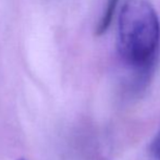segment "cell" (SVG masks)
<instances>
[{
    "label": "cell",
    "instance_id": "3957f363",
    "mask_svg": "<svg viewBox=\"0 0 160 160\" xmlns=\"http://www.w3.org/2000/svg\"><path fill=\"white\" fill-rule=\"evenodd\" d=\"M149 156L150 160H160V128L150 143Z\"/></svg>",
    "mask_w": 160,
    "mask_h": 160
},
{
    "label": "cell",
    "instance_id": "6da1fadb",
    "mask_svg": "<svg viewBox=\"0 0 160 160\" xmlns=\"http://www.w3.org/2000/svg\"><path fill=\"white\" fill-rule=\"evenodd\" d=\"M160 45L158 13L148 0H125L117 25V50L137 73L135 89L142 91L152 78Z\"/></svg>",
    "mask_w": 160,
    "mask_h": 160
},
{
    "label": "cell",
    "instance_id": "277c9868",
    "mask_svg": "<svg viewBox=\"0 0 160 160\" xmlns=\"http://www.w3.org/2000/svg\"><path fill=\"white\" fill-rule=\"evenodd\" d=\"M19 160H25V159H19Z\"/></svg>",
    "mask_w": 160,
    "mask_h": 160
},
{
    "label": "cell",
    "instance_id": "7a4b0ae2",
    "mask_svg": "<svg viewBox=\"0 0 160 160\" xmlns=\"http://www.w3.org/2000/svg\"><path fill=\"white\" fill-rule=\"evenodd\" d=\"M118 2L119 0H108L107 1L103 13L101 14L100 19H99L98 23L96 25V35H102L108 30L112 19H113L114 12L117 10V7H118Z\"/></svg>",
    "mask_w": 160,
    "mask_h": 160
}]
</instances>
